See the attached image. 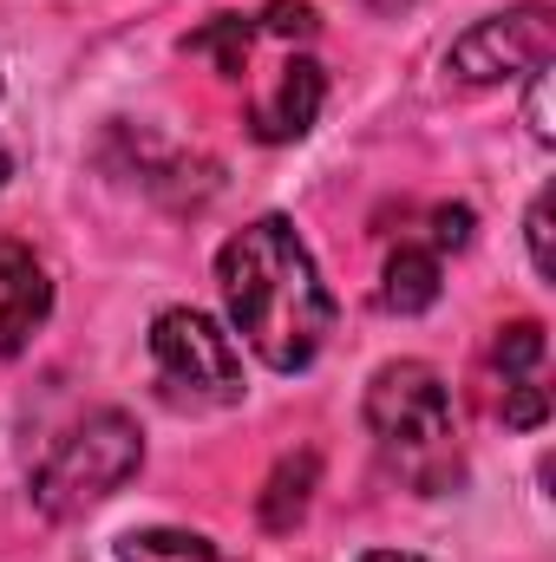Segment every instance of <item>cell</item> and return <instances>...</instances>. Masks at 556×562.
<instances>
[{
  "label": "cell",
  "mask_w": 556,
  "mask_h": 562,
  "mask_svg": "<svg viewBox=\"0 0 556 562\" xmlns=\"http://www.w3.org/2000/svg\"><path fill=\"white\" fill-rule=\"evenodd\" d=\"M119 562H230V557L197 530H138V537L119 543Z\"/></svg>",
  "instance_id": "obj_10"
},
{
  "label": "cell",
  "mask_w": 556,
  "mask_h": 562,
  "mask_svg": "<svg viewBox=\"0 0 556 562\" xmlns=\"http://www.w3.org/2000/svg\"><path fill=\"white\" fill-rule=\"evenodd\" d=\"M551 53H556V20L544 0H531V7L491 13L465 40H452L445 72H458L465 86H504V79H531L537 66H551Z\"/></svg>",
  "instance_id": "obj_5"
},
{
  "label": "cell",
  "mask_w": 556,
  "mask_h": 562,
  "mask_svg": "<svg viewBox=\"0 0 556 562\" xmlns=\"http://www.w3.org/2000/svg\"><path fill=\"white\" fill-rule=\"evenodd\" d=\"M367 431L387 458V471L400 484H413L419 497H438L458 484V419H452V393L438 380V367L425 360H387L367 380Z\"/></svg>",
  "instance_id": "obj_2"
},
{
  "label": "cell",
  "mask_w": 556,
  "mask_h": 562,
  "mask_svg": "<svg viewBox=\"0 0 556 562\" xmlns=\"http://www.w3.org/2000/svg\"><path fill=\"white\" fill-rule=\"evenodd\" d=\"M7 177H13V157H7V150H0V183H7Z\"/></svg>",
  "instance_id": "obj_19"
},
{
  "label": "cell",
  "mask_w": 556,
  "mask_h": 562,
  "mask_svg": "<svg viewBox=\"0 0 556 562\" xmlns=\"http://www.w3.org/2000/svg\"><path fill=\"white\" fill-rule=\"evenodd\" d=\"M360 562H425V557H413V550H374V557H360Z\"/></svg>",
  "instance_id": "obj_18"
},
{
  "label": "cell",
  "mask_w": 556,
  "mask_h": 562,
  "mask_svg": "<svg viewBox=\"0 0 556 562\" xmlns=\"http://www.w3.org/2000/svg\"><path fill=\"white\" fill-rule=\"evenodd\" d=\"M53 307V281L40 269V256L13 236H0V360L20 353L33 340V327Z\"/></svg>",
  "instance_id": "obj_7"
},
{
  "label": "cell",
  "mask_w": 556,
  "mask_h": 562,
  "mask_svg": "<svg viewBox=\"0 0 556 562\" xmlns=\"http://www.w3.org/2000/svg\"><path fill=\"white\" fill-rule=\"evenodd\" d=\"M151 373L177 413H216L243 400V347L203 307H164L151 321Z\"/></svg>",
  "instance_id": "obj_4"
},
{
  "label": "cell",
  "mask_w": 556,
  "mask_h": 562,
  "mask_svg": "<svg viewBox=\"0 0 556 562\" xmlns=\"http://www.w3.org/2000/svg\"><path fill=\"white\" fill-rule=\"evenodd\" d=\"M249 46H256V20H243V13H216L203 33H190V53H210L223 79H243Z\"/></svg>",
  "instance_id": "obj_11"
},
{
  "label": "cell",
  "mask_w": 556,
  "mask_h": 562,
  "mask_svg": "<svg viewBox=\"0 0 556 562\" xmlns=\"http://www.w3.org/2000/svg\"><path fill=\"white\" fill-rule=\"evenodd\" d=\"M524 236H531V269H537V276H551V196H537V203H531Z\"/></svg>",
  "instance_id": "obj_17"
},
{
  "label": "cell",
  "mask_w": 556,
  "mask_h": 562,
  "mask_svg": "<svg viewBox=\"0 0 556 562\" xmlns=\"http://www.w3.org/2000/svg\"><path fill=\"white\" fill-rule=\"evenodd\" d=\"M438 301V249L400 243L380 269V307L387 314H425Z\"/></svg>",
  "instance_id": "obj_8"
},
{
  "label": "cell",
  "mask_w": 556,
  "mask_h": 562,
  "mask_svg": "<svg viewBox=\"0 0 556 562\" xmlns=\"http://www.w3.org/2000/svg\"><path fill=\"white\" fill-rule=\"evenodd\" d=\"M327 105V72L308 59V53H288L276 66V79L249 99V138L256 144H294L314 132Z\"/></svg>",
  "instance_id": "obj_6"
},
{
  "label": "cell",
  "mask_w": 556,
  "mask_h": 562,
  "mask_svg": "<svg viewBox=\"0 0 556 562\" xmlns=\"http://www.w3.org/2000/svg\"><path fill=\"white\" fill-rule=\"evenodd\" d=\"M138 464H144V438H138V425H132V413L99 406V413H86V419L73 425L66 438H53V451L33 464V504L53 524L86 517L119 484H132Z\"/></svg>",
  "instance_id": "obj_3"
},
{
  "label": "cell",
  "mask_w": 556,
  "mask_h": 562,
  "mask_svg": "<svg viewBox=\"0 0 556 562\" xmlns=\"http://www.w3.org/2000/svg\"><path fill=\"white\" fill-rule=\"evenodd\" d=\"M314 477H321V458L314 451H294V458H281L276 471H269V484H263V530H294L301 517H308V497H314Z\"/></svg>",
  "instance_id": "obj_9"
},
{
  "label": "cell",
  "mask_w": 556,
  "mask_h": 562,
  "mask_svg": "<svg viewBox=\"0 0 556 562\" xmlns=\"http://www.w3.org/2000/svg\"><path fill=\"white\" fill-rule=\"evenodd\" d=\"M491 367H498V380H537V373H544V327H537V321H511V327H498V340H491Z\"/></svg>",
  "instance_id": "obj_12"
},
{
  "label": "cell",
  "mask_w": 556,
  "mask_h": 562,
  "mask_svg": "<svg viewBox=\"0 0 556 562\" xmlns=\"http://www.w3.org/2000/svg\"><path fill=\"white\" fill-rule=\"evenodd\" d=\"M314 26H321V13H314L308 0H269V7L256 13V33H269V40H281V46L314 40Z\"/></svg>",
  "instance_id": "obj_14"
},
{
  "label": "cell",
  "mask_w": 556,
  "mask_h": 562,
  "mask_svg": "<svg viewBox=\"0 0 556 562\" xmlns=\"http://www.w3.org/2000/svg\"><path fill=\"white\" fill-rule=\"evenodd\" d=\"M465 243H471V210H465V203L432 210V249L445 256V249H465Z\"/></svg>",
  "instance_id": "obj_16"
},
{
  "label": "cell",
  "mask_w": 556,
  "mask_h": 562,
  "mask_svg": "<svg viewBox=\"0 0 556 562\" xmlns=\"http://www.w3.org/2000/svg\"><path fill=\"white\" fill-rule=\"evenodd\" d=\"M216 288L243 347L276 373L314 367L334 334V294L288 216H256L249 229H236L216 256Z\"/></svg>",
  "instance_id": "obj_1"
},
{
  "label": "cell",
  "mask_w": 556,
  "mask_h": 562,
  "mask_svg": "<svg viewBox=\"0 0 556 562\" xmlns=\"http://www.w3.org/2000/svg\"><path fill=\"white\" fill-rule=\"evenodd\" d=\"M524 125L537 144H556V125H551V66L531 72V92H524Z\"/></svg>",
  "instance_id": "obj_15"
},
{
  "label": "cell",
  "mask_w": 556,
  "mask_h": 562,
  "mask_svg": "<svg viewBox=\"0 0 556 562\" xmlns=\"http://www.w3.org/2000/svg\"><path fill=\"white\" fill-rule=\"evenodd\" d=\"M504 393H498V419L518 425V431H537V425L551 419V386H544V373L537 380H498Z\"/></svg>",
  "instance_id": "obj_13"
}]
</instances>
